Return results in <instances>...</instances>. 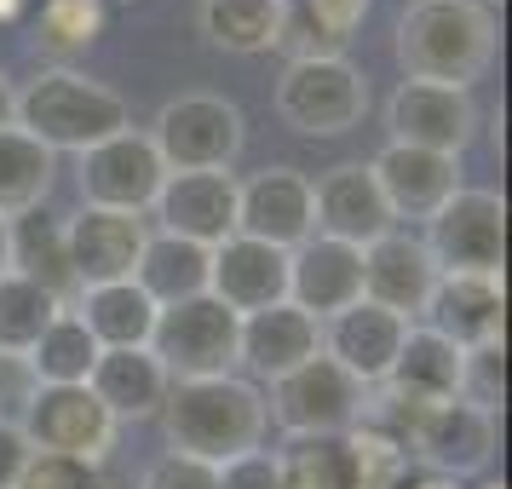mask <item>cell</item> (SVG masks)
<instances>
[{
  "label": "cell",
  "mask_w": 512,
  "mask_h": 489,
  "mask_svg": "<svg viewBox=\"0 0 512 489\" xmlns=\"http://www.w3.org/2000/svg\"><path fill=\"white\" fill-rule=\"evenodd\" d=\"M139 489H219V466L185 461V455H156L144 466Z\"/></svg>",
  "instance_id": "cell-37"
},
{
  "label": "cell",
  "mask_w": 512,
  "mask_h": 489,
  "mask_svg": "<svg viewBox=\"0 0 512 489\" xmlns=\"http://www.w3.org/2000/svg\"><path fill=\"white\" fill-rule=\"evenodd\" d=\"M18 432L35 455H64V461L110 466L121 438V420L98 403L87 386H35L18 409Z\"/></svg>",
  "instance_id": "cell-8"
},
{
  "label": "cell",
  "mask_w": 512,
  "mask_h": 489,
  "mask_svg": "<svg viewBox=\"0 0 512 489\" xmlns=\"http://www.w3.org/2000/svg\"><path fill=\"white\" fill-rule=\"evenodd\" d=\"M219 489H282L277 455H271V449H254V455L225 461V466H219Z\"/></svg>",
  "instance_id": "cell-38"
},
{
  "label": "cell",
  "mask_w": 512,
  "mask_h": 489,
  "mask_svg": "<svg viewBox=\"0 0 512 489\" xmlns=\"http://www.w3.org/2000/svg\"><path fill=\"white\" fill-rule=\"evenodd\" d=\"M70 311L81 317V328L93 334L98 351H133L150 346L156 328V300L139 282H104V288H81L70 300Z\"/></svg>",
  "instance_id": "cell-25"
},
{
  "label": "cell",
  "mask_w": 512,
  "mask_h": 489,
  "mask_svg": "<svg viewBox=\"0 0 512 489\" xmlns=\"http://www.w3.org/2000/svg\"><path fill=\"white\" fill-rule=\"evenodd\" d=\"M12 271L70 305L75 300V271H70V248H64V219H52L47 208L18 213V219H12Z\"/></svg>",
  "instance_id": "cell-28"
},
{
  "label": "cell",
  "mask_w": 512,
  "mask_h": 489,
  "mask_svg": "<svg viewBox=\"0 0 512 489\" xmlns=\"http://www.w3.org/2000/svg\"><path fill=\"white\" fill-rule=\"evenodd\" d=\"M461 403L501 415L507 403V346H484V351H461Z\"/></svg>",
  "instance_id": "cell-35"
},
{
  "label": "cell",
  "mask_w": 512,
  "mask_h": 489,
  "mask_svg": "<svg viewBox=\"0 0 512 489\" xmlns=\"http://www.w3.org/2000/svg\"><path fill=\"white\" fill-rule=\"evenodd\" d=\"M357 300H363V248L334 236H305L288 254V305H300L305 317L328 323Z\"/></svg>",
  "instance_id": "cell-20"
},
{
  "label": "cell",
  "mask_w": 512,
  "mask_h": 489,
  "mask_svg": "<svg viewBox=\"0 0 512 489\" xmlns=\"http://www.w3.org/2000/svg\"><path fill=\"white\" fill-rule=\"evenodd\" d=\"M104 6H110V0H104Z\"/></svg>",
  "instance_id": "cell-46"
},
{
  "label": "cell",
  "mask_w": 512,
  "mask_h": 489,
  "mask_svg": "<svg viewBox=\"0 0 512 489\" xmlns=\"http://www.w3.org/2000/svg\"><path fill=\"white\" fill-rule=\"evenodd\" d=\"M484 6H495V0H484Z\"/></svg>",
  "instance_id": "cell-45"
},
{
  "label": "cell",
  "mask_w": 512,
  "mask_h": 489,
  "mask_svg": "<svg viewBox=\"0 0 512 489\" xmlns=\"http://www.w3.org/2000/svg\"><path fill=\"white\" fill-rule=\"evenodd\" d=\"M403 334H409L403 317H392V311H380V305H369V300H357V305L334 311V317L323 323V357L328 363H340L357 386H369L374 392V386L392 374Z\"/></svg>",
  "instance_id": "cell-22"
},
{
  "label": "cell",
  "mask_w": 512,
  "mask_h": 489,
  "mask_svg": "<svg viewBox=\"0 0 512 489\" xmlns=\"http://www.w3.org/2000/svg\"><path fill=\"white\" fill-rule=\"evenodd\" d=\"M208 294L236 317H254L288 300V254L254 236H225L208 265Z\"/></svg>",
  "instance_id": "cell-21"
},
{
  "label": "cell",
  "mask_w": 512,
  "mask_h": 489,
  "mask_svg": "<svg viewBox=\"0 0 512 489\" xmlns=\"http://www.w3.org/2000/svg\"><path fill=\"white\" fill-rule=\"evenodd\" d=\"M288 12H294V0H202V35L219 52L259 58V52L282 47Z\"/></svg>",
  "instance_id": "cell-26"
},
{
  "label": "cell",
  "mask_w": 512,
  "mask_h": 489,
  "mask_svg": "<svg viewBox=\"0 0 512 489\" xmlns=\"http://www.w3.org/2000/svg\"><path fill=\"white\" fill-rule=\"evenodd\" d=\"M150 231L185 236L196 248H219L225 236H236V173H167L156 202H150Z\"/></svg>",
  "instance_id": "cell-14"
},
{
  "label": "cell",
  "mask_w": 512,
  "mask_h": 489,
  "mask_svg": "<svg viewBox=\"0 0 512 489\" xmlns=\"http://www.w3.org/2000/svg\"><path fill=\"white\" fill-rule=\"evenodd\" d=\"M236 236H254L265 248L294 254L305 236H317L311 219V173L300 167H259L236 179Z\"/></svg>",
  "instance_id": "cell-12"
},
{
  "label": "cell",
  "mask_w": 512,
  "mask_h": 489,
  "mask_svg": "<svg viewBox=\"0 0 512 489\" xmlns=\"http://www.w3.org/2000/svg\"><path fill=\"white\" fill-rule=\"evenodd\" d=\"M12 127H24L29 139L47 144L52 156H81V150L127 133L133 116H127V98L116 87L58 64V70H41L29 87H18Z\"/></svg>",
  "instance_id": "cell-3"
},
{
  "label": "cell",
  "mask_w": 512,
  "mask_h": 489,
  "mask_svg": "<svg viewBox=\"0 0 512 489\" xmlns=\"http://www.w3.org/2000/svg\"><path fill=\"white\" fill-rule=\"evenodd\" d=\"M12 104H18V87H12V75L0 70V127H12Z\"/></svg>",
  "instance_id": "cell-40"
},
{
  "label": "cell",
  "mask_w": 512,
  "mask_h": 489,
  "mask_svg": "<svg viewBox=\"0 0 512 489\" xmlns=\"http://www.w3.org/2000/svg\"><path fill=\"white\" fill-rule=\"evenodd\" d=\"M392 52L403 64V81L472 93V81H484L501 52V18L484 0H409Z\"/></svg>",
  "instance_id": "cell-2"
},
{
  "label": "cell",
  "mask_w": 512,
  "mask_h": 489,
  "mask_svg": "<svg viewBox=\"0 0 512 489\" xmlns=\"http://www.w3.org/2000/svg\"><path fill=\"white\" fill-rule=\"evenodd\" d=\"M265 415L282 438H351L369 420V386H357L323 351L265 386Z\"/></svg>",
  "instance_id": "cell-6"
},
{
  "label": "cell",
  "mask_w": 512,
  "mask_h": 489,
  "mask_svg": "<svg viewBox=\"0 0 512 489\" xmlns=\"http://www.w3.org/2000/svg\"><path fill=\"white\" fill-rule=\"evenodd\" d=\"M271 455L282 489H357L346 438H282V449Z\"/></svg>",
  "instance_id": "cell-32"
},
{
  "label": "cell",
  "mask_w": 512,
  "mask_h": 489,
  "mask_svg": "<svg viewBox=\"0 0 512 489\" xmlns=\"http://www.w3.org/2000/svg\"><path fill=\"white\" fill-rule=\"evenodd\" d=\"M478 98L461 87H432V81H397L386 98V127L392 144H415V150H438V156H461L478 139Z\"/></svg>",
  "instance_id": "cell-13"
},
{
  "label": "cell",
  "mask_w": 512,
  "mask_h": 489,
  "mask_svg": "<svg viewBox=\"0 0 512 489\" xmlns=\"http://www.w3.org/2000/svg\"><path fill=\"white\" fill-rule=\"evenodd\" d=\"M403 489H461V484H455V478H432V472H409Z\"/></svg>",
  "instance_id": "cell-41"
},
{
  "label": "cell",
  "mask_w": 512,
  "mask_h": 489,
  "mask_svg": "<svg viewBox=\"0 0 512 489\" xmlns=\"http://www.w3.org/2000/svg\"><path fill=\"white\" fill-rule=\"evenodd\" d=\"M478 489H507V484H501V478H489V472H484V478H478Z\"/></svg>",
  "instance_id": "cell-44"
},
{
  "label": "cell",
  "mask_w": 512,
  "mask_h": 489,
  "mask_svg": "<svg viewBox=\"0 0 512 489\" xmlns=\"http://www.w3.org/2000/svg\"><path fill=\"white\" fill-rule=\"evenodd\" d=\"M369 6L374 0H300V29L311 35L305 52H340L357 29L369 24Z\"/></svg>",
  "instance_id": "cell-34"
},
{
  "label": "cell",
  "mask_w": 512,
  "mask_h": 489,
  "mask_svg": "<svg viewBox=\"0 0 512 489\" xmlns=\"http://www.w3.org/2000/svg\"><path fill=\"white\" fill-rule=\"evenodd\" d=\"M156 420H162L167 455H185V461H202V466H225L236 455H254L271 438L265 386L242 380V374L173 380Z\"/></svg>",
  "instance_id": "cell-1"
},
{
  "label": "cell",
  "mask_w": 512,
  "mask_h": 489,
  "mask_svg": "<svg viewBox=\"0 0 512 489\" xmlns=\"http://www.w3.org/2000/svg\"><path fill=\"white\" fill-rule=\"evenodd\" d=\"M208 265H213V248H196L185 236L150 231L133 282H139L144 294L156 300V311H162V305H185V300H196V294H208Z\"/></svg>",
  "instance_id": "cell-27"
},
{
  "label": "cell",
  "mask_w": 512,
  "mask_h": 489,
  "mask_svg": "<svg viewBox=\"0 0 512 489\" xmlns=\"http://www.w3.org/2000/svg\"><path fill=\"white\" fill-rule=\"evenodd\" d=\"M150 144L167 173H219L236 167L248 144V116L225 93H179L150 121Z\"/></svg>",
  "instance_id": "cell-5"
},
{
  "label": "cell",
  "mask_w": 512,
  "mask_h": 489,
  "mask_svg": "<svg viewBox=\"0 0 512 489\" xmlns=\"http://www.w3.org/2000/svg\"><path fill=\"white\" fill-rule=\"evenodd\" d=\"M93 363H98V346H93V334L81 328L75 311H64L24 357V369H29L35 386H87Z\"/></svg>",
  "instance_id": "cell-30"
},
{
  "label": "cell",
  "mask_w": 512,
  "mask_h": 489,
  "mask_svg": "<svg viewBox=\"0 0 512 489\" xmlns=\"http://www.w3.org/2000/svg\"><path fill=\"white\" fill-rule=\"evenodd\" d=\"M167 167L156 156L150 133L127 127L116 139L81 150V167H75V185H81V208H110V213H150L156 190H162Z\"/></svg>",
  "instance_id": "cell-11"
},
{
  "label": "cell",
  "mask_w": 512,
  "mask_h": 489,
  "mask_svg": "<svg viewBox=\"0 0 512 489\" xmlns=\"http://www.w3.org/2000/svg\"><path fill=\"white\" fill-rule=\"evenodd\" d=\"M52 185H58V156L29 139L24 127H0V219L47 208Z\"/></svg>",
  "instance_id": "cell-29"
},
{
  "label": "cell",
  "mask_w": 512,
  "mask_h": 489,
  "mask_svg": "<svg viewBox=\"0 0 512 489\" xmlns=\"http://www.w3.org/2000/svg\"><path fill=\"white\" fill-rule=\"evenodd\" d=\"M311 219H317V236H334V242H351V248H369L386 231H397L369 162H340L317 173L311 179Z\"/></svg>",
  "instance_id": "cell-16"
},
{
  "label": "cell",
  "mask_w": 512,
  "mask_h": 489,
  "mask_svg": "<svg viewBox=\"0 0 512 489\" xmlns=\"http://www.w3.org/2000/svg\"><path fill=\"white\" fill-rule=\"evenodd\" d=\"M323 351V323L305 317L300 305H271V311H254L242 317V334H236V374L254 380V386H277L282 374H294L300 363H311Z\"/></svg>",
  "instance_id": "cell-18"
},
{
  "label": "cell",
  "mask_w": 512,
  "mask_h": 489,
  "mask_svg": "<svg viewBox=\"0 0 512 489\" xmlns=\"http://www.w3.org/2000/svg\"><path fill=\"white\" fill-rule=\"evenodd\" d=\"M104 24H110L104 0H41V12H35V52L75 58V52H87L104 35Z\"/></svg>",
  "instance_id": "cell-33"
},
{
  "label": "cell",
  "mask_w": 512,
  "mask_h": 489,
  "mask_svg": "<svg viewBox=\"0 0 512 489\" xmlns=\"http://www.w3.org/2000/svg\"><path fill=\"white\" fill-rule=\"evenodd\" d=\"M403 449H409V461L420 472L461 484V478H484L489 472L495 449H501V426H495V415L472 409L461 397H449V403H432V409H420L409 420Z\"/></svg>",
  "instance_id": "cell-10"
},
{
  "label": "cell",
  "mask_w": 512,
  "mask_h": 489,
  "mask_svg": "<svg viewBox=\"0 0 512 489\" xmlns=\"http://www.w3.org/2000/svg\"><path fill=\"white\" fill-rule=\"evenodd\" d=\"M29 455H35V449H29V438L18 432V420H0V489H18Z\"/></svg>",
  "instance_id": "cell-39"
},
{
  "label": "cell",
  "mask_w": 512,
  "mask_h": 489,
  "mask_svg": "<svg viewBox=\"0 0 512 489\" xmlns=\"http://www.w3.org/2000/svg\"><path fill=\"white\" fill-rule=\"evenodd\" d=\"M420 323L443 334L455 351H484L501 346V328H507V288L501 277H438L432 305Z\"/></svg>",
  "instance_id": "cell-23"
},
{
  "label": "cell",
  "mask_w": 512,
  "mask_h": 489,
  "mask_svg": "<svg viewBox=\"0 0 512 489\" xmlns=\"http://www.w3.org/2000/svg\"><path fill=\"white\" fill-rule=\"evenodd\" d=\"M432 288H438V265L420 248L415 231H386L380 242L363 248V300L392 311L403 323H420L426 305H432Z\"/></svg>",
  "instance_id": "cell-19"
},
{
  "label": "cell",
  "mask_w": 512,
  "mask_h": 489,
  "mask_svg": "<svg viewBox=\"0 0 512 489\" xmlns=\"http://www.w3.org/2000/svg\"><path fill=\"white\" fill-rule=\"evenodd\" d=\"M415 236L432 254L438 277H501V265H507V202H501V190L461 185Z\"/></svg>",
  "instance_id": "cell-7"
},
{
  "label": "cell",
  "mask_w": 512,
  "mask_h": 489,
  "mask_svg": "<svg viewBox=\"0 0 512 489\" xmlns=\"http://www.w3.org/2000/svg\"><path fill=\"white\" fill-rule=\"evenodd\" d=\"M144 242H150V219H139V213L75 208L70 219H64V248H70L75 294H81V288H104V282H133Z\"/></svg>",
  "instance_id": "cell-15"
},
{
  "label": "cell",
  "mask_w": 512,
  "mask_h": 489,
  "mask_svg": "<svg viewBox=\"0 0 512 489\" xmlns=\"http://www.w3.org/2000/svg\"><path fill=\"white\" fill-rule=\"evenodd\" d=\"M24 6H29V0H0V24H18V18H24Z\"/></svg>",
  "instance_id": "cell-43"
},
{
  "label": "cell",
  "mask_w": 512,
  "mask_h": 489,
  "mask_svg": "<svg viewBox=\"0 0 512 489\" xmlns=\"http://www.w3.org/2000/svg\"><path fill=\"white\" fill-rule=\"evenodd\" d=\"M236 334H242V317L225 311L213 294H196L185 305L156 311L150 351L162 357L173 380H213V374H236Z\"/></svg>",
  "instance_id": "cell-9"
},
{
  "label": "cell",
  "mask_w": 512,
  "mask_h": 489,
  "mask_svg": "<svg viewBox=\"0 0 512 489\" xmlns=\"http://www.w3.org/2000/svg\"><path fill=\"white\" fill-rule=\"evenodd\" d=\"M87 392L127 426V420H156L162 415L167 392H173V374L162 369V357L150 346L133 351H98L93 374H87Z\"/></svg>",
  "instance_id": "cell-24"
},
{
  "label": "cell",
  "mask_w": 512,
  "mask_h": 489,
  "mask_svg": "<svg viewBox=\"0 0 512 489\" xmlns=\"http://www.w3.org/2000/svg\"><path fill=\"white\" fill-rule=\"evenodd\" d=\"M369 173H374V185H380L397 225H426L466 185L461 156H438V150H415V144H386L369 162Z\"/></svg>",
  "instance_id": "cell-17"
},
{
  "label": "cell",
  "mask_w": 512,
  "mask_h": 489,
  "mask_svg": "<svg viewBox=\"0 0 512 489\" xmlns=\"http://www.w3.org/2000/svg\"><path fill=\"white\" fill-rule=\"evenodd\" d=\"M12 271V219H0V277Z\"/></svg>",
  "instance_id": "cell-42"
},
{
  "label": "cell",
  "mask_w": 512,
  "mask_h": 489,
  "mask_svg": "<svg viewBox=\"0 0 512 489\" xmlns=\"http://www.w3.org/2000/svg\"><path fill=\"white\" fill-rule=\"evenodd\" d=\"M18 489H121L110 466L93 461H64V455H29Z\"/></svg>",
  "instance_id": "cell-36"
},
{
  "label": "cell",
  "mask_w": 512,
  "mask_h": 489,
  "mask_svg": "<svg viewBox=\"0 0 512 489\" xmlns=\"http://www.w3.org/2000/svg\"><path fill=\"white\" fill-rule=\"evenodd\" d=\"M64 311H70V305L58 300V294L35 288V282L18 277V271H6V277H0V357H29V346H35Z\"/></svg>",
  "instance_id": "cell-31"
},
{
  "label": "cell",
  "mask_w": 512,
  "mask_h": 489,
  "mask_svg": "<svg viewBox=\"0 0 512 489\" xmlns=\"http://www.w3.org/2000/svg\"><path fill=\"white\" fill-rule=\"evenodd\" d=\"M277 116L300 139H346L369 116V75L346 52H305L277 75Z\"/></svg>",
  "instance_id": "cell-4"
}]
</instances>
